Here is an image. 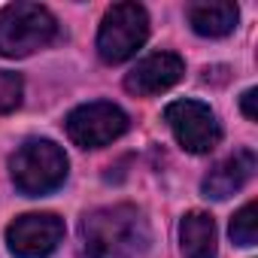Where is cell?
<instances>
[{
    "label": "cell",
    "instance_id": "5bb4252c",
    "mask_svg": "<svg viewBox=\"0 0 258 258\" xmlns=\"http://www.w3.org/2000/svg\"><path fill=\"white\" fill-rule=\"evenodd\" d=\"M255 100H258V91H255V88H249V91L243 94V115H246L249 121H258V109H255Z\"/></svg>",
    "mask_w": 258,
    "mask_h": 258
},
{
    "label": "cell",
    "instance_id": "8fae6325",
    "mask_svg": "<svg viewBox=\"0 0 258 258\" xmlns=\"http://www.w3.org/2000/svg\"><path fill=\"white\" fill-rule=\"evenodd\" d=\"M240 10L234 4H191L188 7V25L201 34V37H225L237 28Z\"/></svg>",
    "mask_w": 258,
    "mask_h": 258
},
{
    "label": "cell",
    "instance_id": "3957f363",
    "mask_svg": "<svg viewBox=\"0 0 258 258\" xmlns=\"http://www.w3.org/2000/svg\"><path fill=\"white\" fill-rule=\"evenodd\" d=\"M58 34L55 16L40 4H10L0 10V55L25 58L46 49Z\"/></svg>",
    "mask_w": 258,
    "mask_h": 258
},
{
    "label": "cell",
    "instance_id": "8992f818",
    "mask_svg": "<svg viewBox=\"0 0 258 258\" xmlns=\"http://www.w3.org/2000/svg\"><path fill=\"white\" fill-rule=\"evenodd\" d=\"M164 118L170 124L176 143L185 152L204 155V152L216 149L222 140V127L216 121V112L201 100H173V103H167Z\"/></svg>",
    "mask_w": 258,
    "mask_h": 258
},
{
    "label": "cell",
    "instance_id": "ba28073f",
    "mask_svg": "<svg viewBox=\"0 0 258 258\" xmlns=\"http://www.w3.org/2000/svg\"><path fill=\"white\" fill-rule=\"evenodd\" d=\"M182 73H185V61L179 55L155 52V55H146L143 61H137V67L124 79V88L140 97H152V94L173 88L182 79Z\"/></svg>",
    "mask_w": 258,
    "mask_h": 258
},
{
    "label": "cell",
    "instance_id": "9c48e42d",
    "mask_svg": "<svg viewBox=\"0 0 258 258\" xmlns=\"http://www.w3.org/2000/svg\"><path fill=\"white\" fill-rule=\"evenodd\" d=\"M255 152L252 149H237L234 155H228V158H222L207 176H204V195L207 198H213V201H225V198H231L234 191H240L249 179H252V173H255Z\"/></svg>",
    "mask_w": 258,
    "mask_h": 258
},
{
    "label": "cell",
    "instance_id": "4fadbf2b",
    "mask_svg": "<svg viewBox=\"0 0 258 258\" xmlns=\"http://www.w3.org/2000/svg\"><path fill=\"white\" fill-rule=\"evenodd\" d=\"M22 91H25V82H22L19 73L0 70V115H4V112H13V109L22 103Z\"/></svg>",
    "mask_w": 258,
    "mask_h": 258
},
{
    "label": "cell",
    "instance_id": "52a82bcc",
    "mask_svg": "<svg viewBox=\"0 0 258 258\" xmlns=\"http://www.w3.org/2000/svg\"><path fill=\"white\" fill-rule=\"evenodd\" d=\"M64 240V222L55 213H25L7 228V243L16 258H49Z\"/></svg>",
    "mask_w": 258,
    "mask_h": 258
},
{
    "label": "cell",
    "instance_id": "277c9868",
    "mask_svg": "<svg viewBox=\"0 0 258 258\" xmlns=\"http://www.w3.org/2000/svg\"><path fill=\"white\" fill-rule=\"evenodd\" d=\"M149 37V16L140 4H115L106 10L97 31V52L106 64L134 58Z\"/></svg>",
    "mask_w": 258,
    "mask_h": 258
},
{
    "label": "cell",
    "instance_id": "7c38bea8",
    "mask_svg": "<svg viewBox=\"0 0 258 258\" xmlns=\"http://www.w3.org/2000/svg\"><path fill=\"white\" fill-rule=\"evenodd\" d=\"M231 240L237 246H255V240H258V207H255V201L243 204L240 213L231 219Z\"/></svg>",
    "mask_w": 258,
    "mask_h": 258
},
{
    "label": "cell",
    "instance_id": "5b68a950",
    "mask_svg": "<svg viewBox=\"0 0 258 258\" xmlns=\"http://www.w3.org/2000/svg\"><path fill=\"white\" fill-rule=\"evenodd\" d=\"M127 131V115L109 100L82 103L67 115V137L82 149H100Z\"/></svg>",
    "mask_w": 258,
    "mask_h": 258
},
{
    "label": "cell",
    "instance_id": "7a4b0ae2",
    "mask_svg": "<svg viewBox=\"0 0 258 258\" xmlns=\"http://www.w3.org/2000/svg\"><path fill=\"white\" fill-rule=\"evenodd\" d=\"M13 182L22 195L40 198L64 185L67 179V155L52 140H28L10 158Z\"/></svg>",
    "mask_w": 258,
    "mask_h": 258
},
{
    "label": "cell",
    "instance_id": "6da1fadb",
    "mask_svg": "<svg viewBox=\"0 0 258 258\" xmlns=\"http://www.w3.org/2000/svg\"><path fill=\"white\" fill-rule=\"evenodd\" d=\"M149 243V222L131 204L91 210L79 228V258H143Z\"/></svg>",
    "mask_w": 258,
    "mask_h": 258
},
{
    "label": "cell",
    "instance_id": "30bf717a",
    "mask_svg": "<svg viewBox=\"0 0 258 258\" xmlns=\"http://www.w3.org/2000/svg\"><path fill=\"white\" fill-rule=\"evenodd\" d=\"M216 222L210 213L191 210L179 222V246L185 258H216Z\"/></svg>",
    "mask_w": 258,
    "mask_h": 258
}]
</instances>
